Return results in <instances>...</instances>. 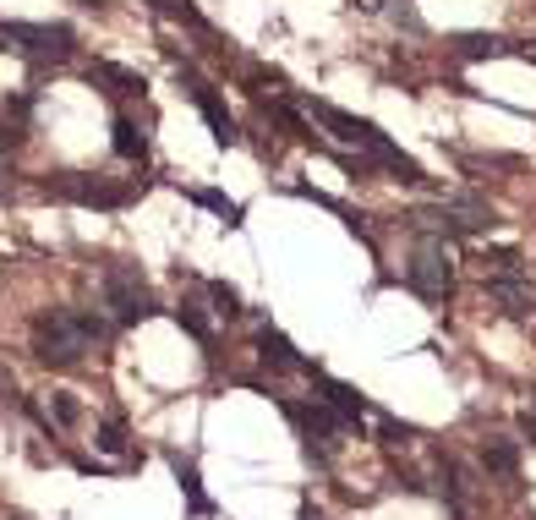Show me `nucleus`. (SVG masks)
I'll use <instances>...</instances> for the list:
<instances>
[{
	"label": "nucleus",
	"instance_id": "obj_15",
	"mask_svg": "<svg viewBox=\"0 0 536 520\" xmlns=\"http://www.w3.org/2000/svg\"><path fill=\"white\" fill-rule=\"evenodd\" d=\"M487 291H493V302H504L509 318H520V312H526V285L509 280V274H493V280H487Z\"/></svg>",
	"mask_w": 536,
	"mask_h": 520
},
{
	"label": "nucleus",
	"instance_id": "obj_8",
	"mask_svg": "<svg viewBox=\"0 0 536 520\" xmlns=\"http://www.w3.org/2000/svg\"><path fill=\"white\" fill-rule=\"evenodd\" d=\"M405 280H411V291L422 296V302H444V296H449V285H454L444 247H438V241H427V247L411 258V269H405Z\"/></svg>",
	"mask_w": 536,
	"mask_h": 520
},
{
	"label": "nucleus",
	"instance_id": "obj_21",
	"mask_svg": "<svg viewBox=\"0 0 536 520\" xmlns=\"http://www.w3.org/2000/svg\"><path fill=\"white\" fill-rule=\"evenodd\" d=\"M460 55L465 61H482V55H520V50H509L504 39H460Z\"/></svg>",
	"mask_w": 536,
	"mask_h": 520
},
{
	"label": "nucleus",
	"instance_id": "obj_14",
	"mask_svg": "<svg viewBox=\"0 0 536 520\" xmlns=\"http://www.w3.org/2000/svg\"><path fill=\"white\" fill-rule=\"evenodd\" d=\"M110 143H115V154H121V159H132V165H143V159H148V137L143 132H137V126L132 121H126V115H115V126H110Z\"/></svg>",
	"mask_w": 536,
	"mask_h": 520
},
{
	"label": "nucleus",
	"instance_id": "obj_19",
	"mask_svg": "<svg viewBox=\"0 0 536 520\" xmlns=\"http://www.w3.org/2000/svg\"><path fill=\"white\" fill-rule=\"evenodd\" d=\"M99 449H110V455L137 460V455H132V438H126V427L115 422V416H110V422H99Z\"/></svg>",
	"mask_w": 536,
	"mask_h": 520
},
{
	"label": "nucleus",
	"instance_id": "obj_18",
	"mask_svg": "<svg viewBox=\"0 0 536 520\" xmlns=\"http://www.w3.org/2000/svg\"><path fill=\"white\" fill-rule=\"evenodd\" d=\"M186 198H192V203H203V208H214V214L225 219V225H241V203L219 198V192H208V187H192V192H186Z\"/></svg>",
	"mask_w": 536,
	"mask_h": 520
},
{
	"label": "nucleus",
	"instance_id": "obj_11",
	"mask_svg": "<svg viewBox=\"0 0 536 520\" xmlns=\"http://www.w3.org/2000/svg\"><path fill=\"white\" fill-rule=\"evenodd\" d=\"M482 466H487V477L515 482V477H520V449H515V438H487V444H482Z\"/></svg>",
	"mask_w": 536,
	"mask_h": 520
},
{
	"label": "nucleus",
	"instance_id": "obj_25",
	"mask_svg": "<svg viewBox=\"0 0 536 520\" xmlns=\"http://www.w3.org/2000/svg\"><path fill=\"white\" fill-rule=\"evenodd\" d=\"M0 389H6V373H0Z\"/></svg>",
	"mask_w": 536,
	"mask_h": 520
},
{
	"label": "nucleus",
	"instance_id": "obj_24",
	"mask_svg": "<svg viewBox=\"0 0 536 520\" xmlns=\"http://www.w3.org/2000/svg\"><path fill=\"white\" fill-rule=\"evenodd\" d=\"M301 520H323V515H312V510H301Z\"/></svg>",
	"mask_w": 536,
	"mask_h": 520
},
{
	"label": "nucleus",
	"instance_id": "obj_23",
	"mask_svg": "<svg viewBox=\"0 0 536 520\" xmlns=\"http://www.w3.org/2000/svg\"><path fill=\"white\" fill-rule=\"evenodd\" d=\"M383 438H389V444H411L416 427H400V422H389V416H383Z\"/></svg>",
	"mask_w": 536,
	"mask_h": 520
},
{
	"label": "nucleus",
	"instance_id": "obj_9",
	"mask_svg": "<svg viewBox=\"0 0 536 520\" xmlns=\"http://www.w3.org/2000/svg\"><path fill=\"white\" fill-rule=\"evenodd\" d=\"M258 356H263V367H279V373H318V367H312L307 356H301L296 345L274 329V323H263V329H258Z\"/></svg>",
	"mask_w": 536,
	"mask_h": 520
},
{
	"label": "nucleus",
	"instance_id": "obj_22",
	"mask_svg": "<svg viewBox=\"0 0 536 520\" xmlns=\"http://www.w3.org/2000/svg\"><path fill=\"white\" fill-rule=\"evenodd\" d=\"M77 416H83V411H77L72 395H55V400H50V427H72Z\"/></svg>",
	"mask_w": 536,
	"mask_h": 520
},
{
	"label": "nucleus",
	"instance_id": "obj_1",
	"mask_svg": "<svg viewBox=\"0 0 536 520\" xmlns=\"http://www.w3.org/2000/svg\"><path fill=\"white\" fill-rule=\"evenodd\" d=\"M110 334V318L99 312H77V307H50L33 318V351L44 367H77L93 340Z\"/></svg>",
	"mask_w": 536,
	"mask_h": 520
},
{
	"label": "nucleus",
	"instance_id": "obj_20",
	"mask_svg": "<svg viewBox=\"0 0 536 520\" xmlns=\"http://www.w3.org/2000/svg\"><path fill=\"white\" fill-rule=\"evenodd\" d=\"M143 6H154L159 17H170V22H192V28H203V17H197L192 0H143Z\"/></svg>",
	"mask_w": 536,
	"mask_h": 520
},
{
	"label": "nucleus",
	"instance_id": "obj_2",
	"mask_svg": "<svg viewBox=\"0 0 536 520\" xmlns=\"http://www.w3.org/2000/svg\"><path fill=\"white\" fill-rule=\"evenodd\" d=\"M0 50H17L28 61H66L77 50V33L66 22H0Z\"/></svg>",
	"mask_w": 536,
	"mask_h": 520
},
{
	"label": "nucleus",
	"instance_id": "obj_4",
	"mask_svg": "<svg viewBox=\"0 0 536 520\" xmlns=\"http://www.w3.org/2000/svg\"><path fill=\"white\" fill-rule=\"evenodd\" d=\"M104 296H110V307H115V323H143L148 312H154V296H148L143 274H137L132 263H110V269H104Z\"/></svg>",
	"mask_w": 536,
	"mask_h": 520
},
{
	"label": "nucleus",
	"instance_id": "obj_16",
	"mask_svg": "<svg viewBox=\"0 0 536 520\" xmlns=\"http://www.w3.org/2000/svg\"><path fill=\"white\" fill-rule=\"evenodd\" d=\"M176 323L192 334L197 345H214V329H208V318H203V307H197V302H181V307H176Z\"/></svg>",
	"mask_w": 536,
	"mask_h": 520
},
{
	"label": "nucleus",
	"instance_id": "obj_26",
	"mask_svg": "<svg viewBox=\"0 0 536 520\" xmlns=\"http://www.w3.org/2000/svg\"><path fill=\"white\" fill-rule=\"evenodd\" d=\"M11 520H22V515H11Z\"/></svg>",
	"mask_w": 536,
	"mask_h": 520
},
{
	"label": "nucleus",
	"instance_id": "obj_12",
	"mask_svg": "<svg viewBox=\"0 0 536 520\" xmlns=\"http://www.w3.org/2000/svg\"><path fill=\"white\" fill-rule=\"evenodd\" d=\"M318 400H329V406L340 411V416H351L356 427H361V416H367V400H361L351 384H340V378H323L318 373Z\"/></svg>",
	"mask_w": 536,
	"mask_h": 520
},
{
	"label": "nucleus",
	"instance_id": "obj_10",
	"mask_svg": "<svg viewBox=\"0 0 536 520\" xmlns=\"http://www.w3.org/2000/svg\"><path fill=\"white\" fill-rule=\"evenodd\" d=\"M88 77H93V88H104V94H121V99H143V88H148L137 72H126V66H110V61L88 66Z\"/></svg>",
	"mask_w": 536,
	"mask_h": 520
},
{
	"label": "nucleus",
	"instance_id": "obj_3",
	"mask_svg": "<svg viewBox=\"0 0 536 520\" xmlns=\"http://www.w3.org/2000/svg\"><path fill=\"white\" fill-rule=\"evenodd\" d=\"M422 230H433V236H449V241H465V236H482L487 225H493V208L482 198H454L444 208H422Z\"/></svg>",
	"mask_w": 536,
	"mask_h": 520
},
{
	"label": "nucleus",
	"instance_id": "obj_17",
	"mask_svg": "<svg viewBox=\"0 0 536 520\" xmlns=\"http://www.w3.org/2000/svg\"><path fill=\"white\" fill-rule=\"evenodd\" d=\"M203 291H208V302H214L219 318H236V312H241V291H236V285H225V280H203Z\"/></svg>",
	"mask_w": 536,
	"mask_h": 520
},
{
	"label": "nucleus",
	"instance_id": "obj_5",
	"mask_svg": "<svg viewBox=\"0 0 536 520\" xmlns=\"http://www.w3.org/2000/svg\"><path fill=\"white\" fill-rule=\"evenodd\" d=\"M176 83H181V94L192 99L197 110H203V121L214 126V143H219V148H236V143H241V132H236V121L225 115V99L214 94V83H208V77L197 72V66H181Z\"/></svg>",
	"mask_w": 536,
	"mask_h": 520
},
{
	"label": "nucleus",
	"instance_id": "obj_13",
	"mask_svg": "<svg viewBox=\"0 0 536 520\" xmlns=\"http://www.w3.org/2000/svg\"><path fill=\"white\" fill-rule=\"evenodd\" d=\"M170 471H176V482H181L186 504H192V515H214V499L203 493V477H197L192 460H186V455H170Z\"/></svg>",
	"mask_w": 536,
	"mask_h": 520
},
{
	"label": "nucleus",
	"instance_id": "obj_7",
	"mask_svg": "<svg viewBox=\"0 0 536 520\" xmlns=\"http://www.w3.org/2000/svg\"><path fill=\"white\" fill-rule=\"evenodd\" d=\"M307 104L312 115H318L323 126H329L334 137H345V143H356V148H367V154H378L383 143H389V137L378 132V126L372 121H361V115H351V110H340V104H329V99H301Z\"/></svg>",
	"mask_w": 536,
	"mask_h": 520
},
{
	"label": "nucleus",
	"instance_id": "obj_6",
	"mask_svg": "<svg viewBox=\"0 0 536 520\" xmlns=\"http://www.w3.org/2000/svg\"><path fill=\"white\" fill-rule=\"evenodd\" d=\"M44 198H66V203H83V208H126L137 198L132 187H110V181H99V176H55V181H44Z\"/></svg>",
	"mask_w": 536,
	"mask_h": 520
}]
</instances>
